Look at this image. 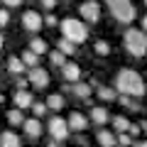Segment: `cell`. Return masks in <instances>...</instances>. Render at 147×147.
Here are the masks:
<instances>
[{
    "label": "cell",
    "mask_w": 147,
    "mask_h": 147,
    "mask_svg": "<svg viewBox=\"0 0 147 147\" xmlns=\"http://www.w3.org/2000/svg\"><path fill=\"white\" fill-rule=\"evenodd\" d=\"M30 108H32V115H34V118H42V115H47V103H34V100H32V105H30Z\"/></svg>",
    "instance_id": "cell-27"
},
{
    "label": "cell",
    "mask_w": 147,
    "mask_h": 147,
    "mask_svg": "<svg viewBox=\"0 0 147 147\" xmlns=\"http://www.w3.org/2000/svg\"><path fill=\"white\" fill-rule=\"evenodd\" d=\"M76 47H79V44H74L71 39H66V37H61V39H59V49H61V52L66 54V57H71V54H76V52H79Z\"/></svg>",
    "instance_id": "cell-23"
},
{
    "label": "cell",
    "mask_w": 147,
    "mask_h": 147,
    "mask_svg": "<svg viewBox=\"0 0 147 147\" xmlns=\"http://www.w3.org/2000/svg\"><path fill=\"white\" fill-rule=\"evenodd\" d=\"M66 91H71L76 98H81V100H91V93H93V86L91 84H84V81H74L71 86H66Z\"/></svg>",
    "instance_id": "cell-9"
},
{
    "label": "cell",
    "mask_w": 147,
    "mask_h": 147,
    "mask_svg": "<svg viewBox=\"0 0 147 147\" xmlns=\"http://www.w3.org/2000/svg\"><path fill=\"white\" fill-rule=\"evenodd\" d=\"M123 44L132 57H145L147 54V32L142 30H125Z\"/></svg>",
    "instance_id": "cell-3"
},
{
    "label": "cell",
    "mask_w": 147,
    "mask_h": 147,
    "mask_svg": "<svg viewBox=\"0 0 147 147\" xmlns=\"http://www.w3.org/2000/svg\"><path fill=\"white\" fill-rule=\"evenodd\" d=\"M49 61H52L54 66H59V69H61L64 64H66V54H64L61 49L57 47V49H52V52H49Z\"/></svg>",
    "instance_id": "cell-22"
},
{
    "label": "cell",
    "mask_w": 147,
    "mask_h": 147,
    "mask_svg": "<svg viewBox=\"0 0 147 147\" xmlns=\"http://www.w3.org/2000/svg\"><path fill=\"white\" fill-rule=\"evenodd\" d=\"M91 120L96 123V125H105V123L110 120V115H108V110L105 108H100V105H93V108H91Z\"/></svg>",
    "instance_id": "cell-16"
},
{
    "label": "cell",
    "mask_w": 147,
    "mask_h": 147,
    "mask_svg": "<svg viewBox=\"0 0 147 147\" xmlns=\"http://www.w3.org/2000/svg\"><path fill=\"white\" fill-rule=\"evenodd\" d=\"M30 49H32V52H37L39 57H42V54H47V52H49V44L44 42V39H39V37H34V39L30 42Z\"/></svg>",
    "instance_id": "cell-24"
},
{
    "label": "cell",
    "mask_w": 147,
    "mask_h": 147,
    "mask_svg": "<svg viewBox=\"0 0 147 147\" xmlns=\"http://www.w3.org/2000/svg\"><path fill=\"white\" fill-rule=\"evenodd\" d=\"M12 100H15V108L25 110V108H30V105H32V100H34V98H32V93L27 88H17L15 96H12Z\"/></svg>",
    "instance_id": "cell-12"
},
{
    "label": "cell",
    "mask_w": 147,
    "mask_h": 147,
    "mask_svg": "<svg viewBox=\"0 0 147 147\" xmlns=\"http://www.w3.org/2000/svg\"><path fill=\"white\" fill-rule=\"evenodd\" d=\"M20 59L25 61V66H27V69H32V66H39V54H37V52H32V49H25Z\"/></svg>",
    "instance_id": "cell-19"
},
{
    "label": "cell",
    "mask_w": 147,
    "mask_h": 147,
    "mask_svg": "<svg viewBox=\"0 0 147 147\" xmlns=\"http://www.w3.org/2000/svg\"><path fill=\"white\" fill-rule=\"evenodd\" d=\"M118 98H120V103L125 105L127 110H137V100L132 98V96H125V93H118Z\"/></svg>",
    "instance_id": "cell-26"
},
{
    "label": "cell",
    "mask_w": 147,
    "mask_h": 147,
    "mask_svg": "<svg viewBox=\"0 0 147 147\" xmlns=\"http://www.w3.org/2000/svg\"><path fill=\"white\" fill-rule=\"evenodd\" d=\"M47 130H49V135H52V140H59V142H64L69 137V123L64 120L61 115H52L49 118V123H47Z\"/></svg>",
    "instance_id": "cell-5"
},
{
    "label": "cell",
    "mask_w": 147,
    "mask_h": 147,
    "mask_svg": "<svg viewBox=\"0 0 147 147\" xmlns=\"http://www.w3.org/2000/svg\"><path fill=\"white\" fill-rule=\"evenodd\" d=\"M113 127H115L118 132H127L130 130V120H127L125 115H115L113 118Z\"/></svg>",
    "instance_id": "cell-25"
},
{
    "label": "cell",
    "mask_w": 147,
    "mask_h": 147,
    "mask_svg": "<svg viewBox=\"0 0 147 147\" xmlns=\"http://www.w3.org/2000/svg\"><path fill=\"white\" fill-rule=\"evenodd\" d=\"M3 100H5V98H3V93H0V103H3Z\"/></svg>",
    "instance_id": "cell-41"
},
{
    "label": "cell",
    "mask_w": 147,
    "mask_h": 147,
    "mask_svg": "<svg viewBox=\"0 0 147 147\" xmlns=\"http://www.w3.org/2000/svg\"><path fill=\"white\" fill-rule=\"evenodd\" d=\"M59 30H61V37L71 39L74 44H84L86 39H88V27H86V22L76 20V17H66V20H61V22H59Z\"/></svg>",
    "instance_id": "cell-2"
},
{
    "label": "cell",
    "mask_w": 147,
    "mask_h": 147,
    "mask_svg": "<svg viewBox=\"0 0 147 147\" xmlns=\"http://www.w3.org/2000/svg\"><path fill=\"white\" fill-rule=\"evenodd\" d=\"M140 130H142V127H137V125H130V130H127V132H130L132 137H137V135H140Z\"/></svg>",
    "instance_id": "cell-34"
},
{
    "label": "cell",
    "mask_w": 147,
    "mask_h": 147,
    "mask_svg": "<svg viewBox=\"0 0 147 147\" xmlns=\"http://www.w3.org/2000/svg\"><path fill=\"white\" fill-rule=\"evenodd\" d=\"M142 30L147 32V17H145V20H142Z\"/></svg>",
    "instance_id": "cell-38"
},
{
    "label": "cell",
    "mask_w": 147,
    "mask_h": 147,
    "mask_svg": "<svg viewBox=\"0 0 147 147\" xmlns=\"http://www.w3.org/2000/svg\"><path fill=\"white\" fill-rule=\"evenodd\" d=\"M27 86H30V81H27V79H20V81H17V88H27Z\"/></svg>",
    "instance_id": "cell-35"
},
{
    "label": "cell",
    "mask_w": 147,
    "mask_h": 147,
    "mask_svg": "<svg viewBox=\"0 0 147 147\" xmlns=\"http://www.w3.org/2000/svg\"><path fill=\"white\" fill-rule=\"evenodd\" d=\"M7 123H10L12 127H20L22 123H25V115H22V108H10V110H7Z\"/></svg>",
    "instance_id": "cell-18"
},
{
    "label": "cell",
    "mask_w": 147,
    "mask_h": 147,
    "mask_svg": "<svg viewBox=\"0 0 147 147\" xmlns=\"http://www.w3.org/2000/svg\"><path fill=\"white\" fill-rule=\"evenodd\" d=\"M96 140H98L100 147H115V145H118V135H113L110 130H98Z\"/></svg>",
    "instance_id": "cell-15"
},
{
    "label": "cell",
    "mask_w": 147,
    "mask_h": 147,
    "mask_svg": "<svg viewBox=\"0 0 147 147\" xmlns=\"http://www.w3.org/2000/svg\"><path fill=\"white\" fill-rule=\"evenodd\" d=\"M118 145L120 147H130L132 145V135L130 132H118Z\"/></svg>",
    "instance_id": "cell-29"
},
{
    "label": "cell",
    "mask_w": 147,
    "mask_h": 147,
    "mask_svg": "<svg viewBox=\"0 0 147 147\" xmlns=\"http://www.w3.org/2000/svg\"><path fill=\"white\" fill-rule=\"evenodd\" d=\"M145 5H147V0H145Z\"/></svg>",
    "instance_id": "cell-42"
},
{
    "label": "cell",
    "mask_w": 147,
    "mask_h": 147,
    "mask_svg": "<svg viewBox=\"0 0 147 147\" xmlns=\"http://www.w3.org/2000/svg\"><path fill=\"white\" fill-rule=\"evenodd\" d=\"M115 91L118 93H125V96H132V98H142L147 93V86H145V79L135 69H120L115 74Z\"/></svg>",
    "instance_id": "cell-1"
},
{
    "label": "cell",
    "mask_w": 147,
    "mask_h": 147,
    "mask_svg": "<svg viewBox=\"0 0 147 147\" xmlns=\"http://www.w3.org/2000/svg\"><path fill=\"white\" fill-rule=\"evenodd\" d=\"M3 3H5L7 7H20L22 5V0H3Z\"/></svg>",
    "instance_id": "cell-33"
},
{
    "label": "cell",
    "mask_w": 147,
    "mask_h": 147,
    "mask_svg": "<svg viewBox=\"0 0 147 147\" xmlns=\"http://www.w3.org/2000/svg\"><path fill=\"white\" fill-rule=\"evenodd\" d=\"M0 49H3V34H0Z\"/></svg>",
    "instance_id": "cell-40"
},
{
    "label": "cell",
    "mask_w": 147,
    "mask_h": 147,
    "mask_svg": "<svg viewBox=\"0 0 147 147\" xmlns=\"http://www.w3.org/2000/svg\"><path fill=\"white\" fill-rule=\"evenodd\" d=\"M66 123H69V130H74V132H84L86 127H88V118L84 115V113H71V115L66 118Z\"/></svg>",
    "instance_id": "cell-11"
},
{
    "label": "cell",
    "mask_w": 147,
    "mask_h": 147,
    "mask_svg": "<svg viewBox=\"0 0 147 147\" xmlns=\"http://www.w3.org/2000/svg\"><path fill=\"white\" fill-rule=\"evenodd\" d=\"M39 3H42V7H44V10H52V7L57 5V0H39Z\"/></svg>",
    "instance_id": "cell-32"
},
{
    "label": "cell",
    "mask_w": 147,
    "mask_h": 147,
    "mask_svg": "<svg viewBox=\"0 0 147 147\" xmlns=\"http://www.w3.org/2000/svg\"><path fill=\"white\" fill-rule=\"evenodd\" d=\"M7 22H10V12H7V10H0V27H5Z\"/></svg>",
    "instance_id": "cell-30"
},
{
    "label": "cell",
    "mask_w": 147,
    "mask_h": 147,
    "mask_svg": "<svg viewBox=\"0 0 147 147\" xmlns=\"http://www.w3.org/2000/svg\"><path fill=\"white\" fill-rule=\"evenodd\" d=\"M135 147H147V140H140V142H135Z\"/></svg>",
    "instance_id": "cell-37"
},
{
    "label": "cell",
    "mask_w": 147,
    "mask_h": 147,
    "mask_svg": "<svg viewBox=\"0 0 147 147\" xmlns=\"http://www.w3.org/2000/svg\"><path fill=\"white\" fill-rule=\"evenodd\" d=\"M0 147H20V137H17L12 130H5L3 135H0Z\"/></svg>",
    "instance_id": "cell-17"
},
{
    "label": "cell",
    "mask_w": 147,
    "mask_h": 147,
    "mask_svg": "<svg viewBox=\"0 0 147 147\" xmlns=\"http://www.w3.org/2000/svg\"><path fill=\"white\" fill-rule=\"evenodd\" d=\"M61 74H64V79H66L69 84H74V81L81 79V66H79V64H74V61H66L61 66Z\"/></svg>",
    "instance_id": "cell-13"
},
{
    "label": "cell",
    "mask_w": 147,
    "mask_h": 147,
    "mask_svg": "<svg viewBox=\"0 0 147 147\" xmlns=\"http://www.w3.org/2000/svg\"><path fill=\"white\" fill-rule=\"evenodd\" d=\"M44 103H47V108H49V110L59 113V110L64 108V96H59V93H52V96H49L47 100H44Z\"/></svg>",
    "instance_id": "cell-21"
},
{
    "label": "cell",
    "mask_w": 147,
    "mask_h": 147,
    "mask_svg": "<svg viewBox=\"0 0 147 147\" xmlns=\"http://www.w3.org/2000/svg\"><path fill=\"white\" fill-rule=\"evenodd\" d=\"M47 147H61V142H59V140H52V142H49Z\"/></svg>",
    "instance_id": "cell-36"
},
{
    "label": "cell",
    "mask_w": 147,
    "mask_h": 147,
    "mask_svg": "<svg viewBox=\"0 0 147 147\" xmlns=\"http://www.w3.org/2000/svg\"><path fill=\"white\" fill-rule=\"evenodd\" d=\"M25 61H22V59L20 57H10V59H7V71H10V74H15V76H17V74H22V71H25Z\"/></svg>",
    "instance_id": "cell-20"
},
{
    "label": "cell",
    "mask_w": 147,
    "mask_h": 147,
    "mask_svg": "<svg viewBox=\"0 0 147 147\" xmlns=\"http://www.w3.org/2000/svg\"><path fill=\"white\" fill-rule=\"evenodd\" d=\"M22 127H25V135L32 137V140L42 137V132H44V127H42V123H39V118H25Z\"/></svg>",
    "instance_id": "cell-10"
},
{
    "label": "cell",
    "mask_w": 147,
    "mask_h": 147,
    "mask_svg": "<svg viewBox=\"0 0 147 147\" xmlns=\"http://www.w3.org/2000/svg\"><path fill=\"white\" fill-rule=\"evenodd\" d=\"M140 127H142V130H147V120H145V123H142V125H140Z\"/></svg>",
    "instance_id": "cell-39"
},
{
    "label": "cell",
    "mask_w": 147,
    "mask_h": 147,
    "mask_svg": "<svg viewBox=\"0 0 147 147\" xmlns=\"http://www.w3.org/2000/svg\"><path fill=\"white\" fill-rule=\"evenodd\" d=\"M27 81H30V86L32 88H47L49 86V74H47V69H42V66H32L30 69V76H27Z\"/></svg>",
    "instance_id": "cell-7"
},
{
    "label": "cell",
    "mask_w": 147,
    "mask_h": 147,
    "mask_svg": "<svg viewBox=\"0 0 147 147\" xmlns=\"http://www.w3.org/2000/svg\"><path fill=\"white\" fill-rule=\"evenodd\" d=\"M44 25H49V27H57V25H59V20H57L54 15H47V17H44Z\"/></svg>",
    "instance_id": "cell-31"
},
{
    "label": "cell",
    "mask_w": 147,
    "mask_h": 147,
    "mask_svg": "<svg viewBox=\"0 0 147 147\" xmlns=\"http://www.w3.org/2000/svg\"><path fill=\"white\" fill-rule=\"evenodd\" d=\"M96 54H98V57H108L110 54V47H108V42H103V39H100V42H96Z\"/></svg>",
    "instance_id": "cell-28"
},
{
    "label": "cell",
    "mask_w": 147,
    "mask_h": 147,
    "mask_svg": "<svg viewBox=\"0 0 147 147\" xmlns=\"http://www.w3.org/2000/svg\"><path fill=\"white\" fill-rule=\"evenodd\" d=\"M42 25H44V17L37 10H25V15H22V27H25L27 32H39Z\"/></svg>",
    "instance_id": "cell-8"
},
{
    "label": "cell",
    "mask_w": 147,
    "mask_h": 147,
    "mask_svg": "<svg viewBox=\"0 0 147 147\" xmlns=\"http://www.w3.org/2000/svg\"><path fill=\"white\" fill-rule=\"evenodd\" d=\"M93 91L98 93L100 100H105V103H110V100H115V98H118V91H115V88H110V86H103V84L93 86Z\"/></svg>",
    "instance_id": "cell-14"
},
{
    "label": "cell",
    "mask_w": 147,
    "mask_h": 147,
    "mask_svg": "<svg viewBox=\"0 0 147 147\" xmlns=\"http://www.w3.org/2000/svg\"><path fill=\"white\" fill-rule=\"evenodd\" d=\"M105 5H108L110 15L115 17L118 22H123V25H130L135 20V5H132V0H105Z\"/></svg>",
    "instance_id": "cell-4"
},
{
    "label": "cell",
    "mask_w": 147,
    "mask_h": 147,
    "mask_svg": "<svg viewBox=\"0 0 147 147\" xmlns=\"http://www.w3.org/2000/svg\"><path fill=\"white\" fill-rule=\"evenodd\" d=\"M79 15L84 17L86 25H96V22L100 20V5L96 3V0H86V3H81Z\"/></svg>",
    "instance_id": "cell-6"
}]
</instances>
